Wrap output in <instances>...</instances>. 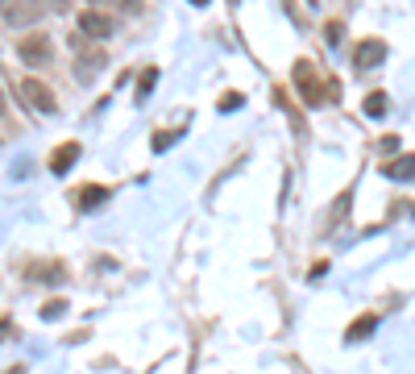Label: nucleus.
I'll return each instance as SVG.
<instances>
[{"instance_id": "f257e3e1", "label": "nucleus", "mask_w": 415, "mask_h": 374, "mask_svg": "<svg viewBox=\"0 0 415 374\" xmlns=\"http://www.w3.org/2000/svg\"><path fill=\"white\" fill-rule=\"evenodd\" d=\"M291 75H295V92L303 96L308 104H324V100H341V84L332 79H320V71L308 63V58H299L295 67H291Z\"/></svg>"}, {"instance_id": "f03ea898", "label": "nucleus", "mask_w": 415, "mask_h": 374, "mask_svg": "<svg viewBox=\"0 0 415 374\" xmlns=\"http://www.w3.org/2000/svg\"><path fill=\"white\" fill-rule=\"evenodd\" d=\"M0 21L13 30L34 25V21H42V0H0Z\"/></svg>"}, {"instance_id": "7ed1b4c3", "label": "nucleus", "mask_w": 415, "mask_h": 374, "mask_svg": "<svg viewBox=\"0 0 415 374\" xmlns=\"http://www.w3.org/2000/svg\"><path fill=\"white\" fill-rule=\"evenodd\" d=\"M17 58L29 63V67H46L50 58H54V46H50L46 34H25V38L17 42Z\"/></svg>"}, {"instance_id": "20e7f679", "label": "nucleus", "mask_w": 415, "mask_h": 374, "mask_svg": "<svg viewBox=\"0 0 415 374\" xmlns=\"http://www.w3.org/2000/svg\"><path fill=\"white\" fill-rule=\"evenodd\" d=\"M21 100H25V108H34V112H54V108H58L54 92H50L42 79H34V75L21 79Z\"/></svg>"}, {"instance_id": "39448f33", "label": "nucleus", "mask_w": 415, "mask_h": 374, "mask_svg": "<svg viewBox=\"0 0 415 374\" xmlns=\"http://www.w3.org/2000/svg\"><path fill=\"white\" fill-rule=\"evenodd\" d=\"M112 30H117V21L108 13H100V8H84L79 13V34L84 38H112Z\"/></svg>"}, {"instance_id": "423d86ee", "label": "nucleus", "mask_w": 415, "mask_h": 374, "mask_svg": "<svg viewBox=\"0 0 415 374\" xmlns=\"http://www.w3.org/2000/svg\"><path fill=\"white\" fill-rule=\"evenodd\" d=\"M382 58H386V42L382 38H366V42H357V50H353V67L357 71H374Z\"/></svg>"}, {"instance_id": "0eeeda50", "label": "nucleus", "mask_w": 415, "mask_h": 374, "mask_svg": "<svg viewBox=\"0 0 415 374\" xmlns=\"http://www.w3.org/2000/svg\"><path fill=\"white\" fill-rule=\"evenodd\" d=\"M75 158H79V141H62V146L54 150V158H50V171H54V175H67V171L75 167Z\"/></svg>"}, {"instance_id": "6e6552de", "label": "nucleus", "mask_w": 415, "mask_h": 374, "mask_svg": "<svg viewBox=\"0 0 415 374\" xmlns=\"http://www.w3.org/2000/svg\"><path fill=\"white\" fill-rule=\"evenodd\" d=\"M382 175H386V179H399V183L415 179V154H403V158H390V162L382 167Z\"/></svg>"}, {"instance_id": "1a4fd4ad", "label": "nucleus", "mask_w": 415, "mask_h": 374, "mask_svg": "<svg viewBox=\"0 0 415 374\" xmlns=\"http://www.w3.org/2000/svg\"><path fill=\"white\" fill-rule=\"evenodd\" d=\"M100 67H104V50H84V54H79V67H75V71H79V79H92Z\"/></svg>"}, {"instance_id": "9d476101", "label": "nucleus", "mask_w": 415, "mask_h": 374, "mask_svg": "<svg viewBox=\"0 0 415 374\" xmlns=\"http://www.w3.org/2000/svg\"><path fill=\"white\" fill-rule=\"evenodd\" d=\"M108 200V191L104 187H95V183H88L79 195H75V204H79V212H88V208H95V204H104Z\"/></svg>"}, {"instance_id": "9b49d317", "label": "nucleus", "mask_w": 415, "mask_h": 374, "mask_svg": "<svg viewBox=\"0 0 415 374\" xmlns=\"http://www.w3.org/2000/svg\"><path fill=\"white\" fill-rule=\"evenodd\" d=\"M349 204H353V191H341V200H336V208L328 212V225H332V229H336V225L345 221V212H349Z\"/></svg>"}, {"instance_id": "f8f14e48", "label": "nucleus", "mask_w": 415, "mask_h": 374, "mask_svg": "<svg viewBox=\"0 0 415 374\" xmlns=\"http://www.w3.org/2000/svg\"><path fill=\"white\" fill-rule=\"evenodd\" d=\"M374 333V316H362L357 325H349V333H345V341H362V337H369Z\"/></svg>"}, {"instance_id": "ddd939ff", "label": "nucleus", "mask_w": 415, "mask_h": 374, "mask_svg": "<svg viewBox=\"0 0 415 374\" xmlns=\"http://www.w3.org/2000/svg\"><path fill=\"white\" fill-rule=\"evenodd\" d=\"M386 104H390L386 92H369L366 96V112H369V117H382V112H386Z\"/></svg>"}, {"instance_id": "4468645a", "label": "nucleus", "mask_w": 415, "mask_h": 374, "mask_svg": "<svg viewBox=\"0 0 415 374\" xmlns=\"http://www.w3.org/2000/svg\"><path fill=\"white\" fill-rule=\"evenodd\" d=\"M58 316H67V299H50V304H42V321H58Z\"/></svg>"}, {"instance_id": "2eb2a0df", "label": "nucleus", "mask_w": 415, "mask_h": 374, "mask_svg": "<svg viewBox=\"0 0 415 374\" xmlns=\"http://www.w3.org/2000/svg\"><path fill=\"white\" fill-rule=\"evenodd\" d=\"M324 38H328V42L336 46V42L345 38V25H341V21H328V30H324Z\"/></svg>"}, {"instance_id": "dca6fc26", "label": "nucleus", "mask_w": 415, "mask_h": 374, "mask_svg": "<svg viewBox=\"0 0 415 374\" xmlns=\"http://www.w3.org/2000/svg\"><path fill=\"white\" fill-rule=\"evenodd\" d=\"M229 108H241V96H237V92L220 96V112H229Z\"/></svg>"}, {"instance_id": "f3484780", "label": "nucleus", "mask_w": 415, "mask_h": 374, "mask_svg": "<svg viewBox=\"0 0 415 374\" xmlns=\"http://www.w3.org/2000/svg\"><path fill=\"white\" fill-rule=\"evenodd\" d=\"M154 79H158V71H154V67H150V71H145V75H141V96H150V88H154Z\"/></svg>"}, {"instance_id": "a211bd4d", "label": "nucleus", "mask_w": 415, "mask_h": 374, "mask_svg": "<svg viewBox=\"0 0 415 374\" xmlns=\"http://www.w3.org/2000/svg\"><path fill=\"white\" fill-rule=\"evenodd\" d=\"M0 337H8V316H0Z\"/></svg>"}, {"instance_id": "6ab92c4d", "label": "nucleus", "mask_w": 415, "mask_h": 374, "mask_svg": "<svg viewBox=\"0 0 415 374\" xmlns=\"http://www.w3.org/2000/svg\"><path fill=\"white\" fill-rule=\"evenodd\" d=\"M0 117H4V92H0Z\"/></svg>"}, {"instance_id": "aec40b11", "label": "nucleus", "mask_w": 415, "mask_h": 374, "mask_svg": "<svg viewBox=\"0 0 415 374\" xmlns=\"http://www.w3.org/2000/svg\"><path fill=\"white\" fill-rule=\"evenodd\" d=\"M191 4H199V8H204V4H208V0H191Z\"/></svg>"}]
</instances>
